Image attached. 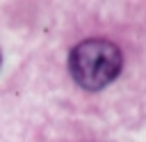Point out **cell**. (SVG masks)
<instances>
[{
    "label": "cell",
    "mask_w": 146,
    "mask_h": 142,
    "mask_svg": "<svg viewBox=\"0 0 146 142\" xmlns=\"http://www.w3.org/2000/svg\"><path fill=\"white\" fill-rule=\"evenodd\" d=\"M0 60H2V57H0Z\"/></svg>",
    "instance_id": "obj_2"
},
{
    "label": "cell",
    "mask_w": 146,
    "mask_h": 142,
    "mask_svg": "<svg viewBox=\"0 0 146 142\" xmlns=\"http://www.w3.org/2000/svg\"><path fill=\"white\" fill-rule=\"evenodd\" d=\"M123 55L114 41L84 39L68 53V73L87 92H98L114 82L121 73Z\"/></svg>",
    "instance_id": "obj_1"
}]
</instances>
